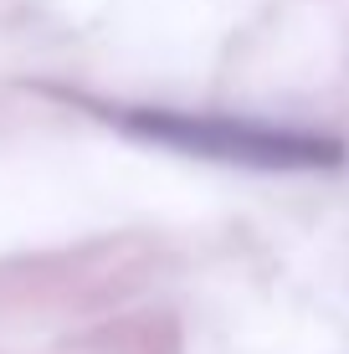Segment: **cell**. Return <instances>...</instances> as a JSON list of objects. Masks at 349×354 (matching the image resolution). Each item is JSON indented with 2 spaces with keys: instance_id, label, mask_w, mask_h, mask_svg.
I'll list each match as a JSON object with an SVG mask.
<instances>
[{
  "instance_id": "obj_1",
  "label": "cell",
  "mask_w": 349,
  "mask_h": 354,
  "mask_svg": "<svg viewBox=\"0 0 349 354\" xmlns=\"http://www.w3.org/2000/svg\"><path fill=\"white\" fill-rule=\"evenodd\" d=\"M118 129L144 144H164L190 160L242 165V169H334L344 144L314 129L267 124L242 113H185V108H118Z\"/></svg>"
}]
</instances>
